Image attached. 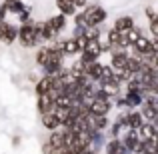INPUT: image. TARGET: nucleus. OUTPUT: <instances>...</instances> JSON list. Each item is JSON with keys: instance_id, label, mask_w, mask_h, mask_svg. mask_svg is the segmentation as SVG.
<instances>
[{"instance_id": "obj_1", "label": "nucleus", "mask_w": 158, "mask_h": 154, "mask_svg": "<svg viewBox=\"0 0 158 154\" xmlns=\"http://www.w3.org/2000/svg\"><path fill=\"white\" fill-rule=\"evenodd\" d=\"M82 24L84 26H100L106 20V10L98 4H92V6H84V12L80 14Z\"/></svg>"}, {"instance_id": "obj_2", "label": "nucleus", "mask_w": 158, "mask_h": 154, "mask_svg": "<svg viewBox=\"0 0 158 154\" xmlns=\"http://www.w3.org/2000/svg\"><path fill=\"white\" fill-rule=\"evenodd\" d=\"M16 40H20V44L26 48L34 46V44H38V38H36V32H34V22H26L22 24V26L18 28V36H16Z\"/></svg>"}, {"instance_id": "obj_3", "label": "nucleus", "mask_w": 158, "mask_h": 154, "mask_svg": "<svg viewBox=\"0 0 158 154\" xmlns=\"http://www.w3.org/2000/svg\"><path fill=\"white\" fill-rule=\"evenodd\" d=\"M18 36V28L14 24L6 22V20H0V42L4 44H12Z\"/></svg>"}, {"instance_id": "obj_4", "label": "nucleus", "mask_w": 158, "mask_h": 154, "mask_svg": "<svg viewBox=\"0 0 158 154\" xmlns=\"http://www.w3.org/2000/svg\"><path fill=\"white\" fill-rule=\"evenodd\" d=\"M132 46H134V50L138 52V56H140V58H142V56H150V54H156L154 40L146 38V36H140V38L136 40Z\"/></svg>"}, {"instance_id": "obj_5", "label": "nucleus", "mask_w": 158, "mask_h": 154, "mask_svg": "<svg viewBox=\"0 0 158 154\" xmlns=\"http://www.w3.org/2000/svg\"><path fill=\"white\" fill-rule=\"evenodd\" d=\"M82 54H86V56H90L92 60H96L98 54H102V44H100V38H86V42L82 44L80 48Z\"/></svg>"}, {"instance_id": "obj_6", "label": "nucleus", "mask_w": 158, "mask_h": 154, "mask_svg": "<svg viewBox=\"0 0 158 154\" xmlns=\"http://www.w3.org/2000/svg\"><path fill=\"white\" fill-rule=\"evenodd\" d=\"M86 108H88V114L106 116L108 112H110V102H108V100H100V98H92Z\"/></svg>"}, {"instance_id": "obj_7", "label": "nucleus", "mask_w": 158, "mask_h": 154, "mask_svg": "<svg viewBox=\"0 0 158 154\" xmlns=\"http://www.w3.org/2000/svg\"><path fill=\"white\" fill-rule=\"evenodd\" d=\"M138 144H140V136H138V130H132V128H128V132H126V138H124L122 146L126 148V150H132V152H136V148H138Z\"/></svg>"}, {"instance_id": "obj_8", "label": "nucleus", "mask_w": 158, "mask_h": 154, "mask_svg": "<svg viewBox=\"0 0 158 154\" xmlns=\"http://www.w3.org/2000/svg\"><path fill=\"white\" fill-rule=\"evenodd\" d=\"M130 28H134V20H132V16H120L118 20L114 22V30L118 32V34H126Z\"/></svg>"}, {"instance_id": "obj_9", "label": "nucleus", "mask_w": 158, "mask_h": 154, "mask_svg": "<svg viewBox=\"0 0 158 154\" xmlns=\"http://www.w3.org/2000/svg\"><path fill=\"white\" fill-rule=\"evenodd\" d=\"M56 48H58L60 52H64V54H70V56H72V54H78V52H80V46H78V40H76V38H68V40H64V42H60Z\"/></svg>"}, {"instance_id": "obj_10", "label": "nucleus", "mask_w": 158, "mask_h": 154, "mask_svg": "<svg viewBox=\"0 0 158 154\" xmlns=\"http://www.w3.org/2000/svg\"><path fill=\"white\" fill-rule=\"evenodd\" d=\"M138 136H140V142H142V140H156V128H154V124L142 122V126L138 128Z\"/></svg>"}, {"instance_id": "obj_11", "label": "nucleus", "mask_w": 158, "mask_h": 154, "mask_svg": "<svg viewBox=\"0 0 158 154\" xmlns=\"http://www.w3.org/2000/svg\"><path fill=\"white\" fill-rule=\"evenodd\" d=\"M54 110V100L48 94H40L38 96V112L40 114H46V112H52Z\"/></svg>"}, {"instance_id": "obj_12", "label": "nucleus", "mask_w": 158, "mask_h": 154, "mask_svg": "<svg viewBox=\"0 0 158 154\" xmlns=\"http://www.w3.org/2000/svg\"><path fill=\"white\" fill-rule=\"evenodd\" d=\"M144 118L140 112H132V114H126V128H132V130H138L142 126Z\"/></svg>"}, {"instance_id": "obj_13", "label": "nucleus", "mask_w": 158, "mask_h": 154, "mask_svg": "<svg viewBox=\"0 0 158 154\" xmlns=\"http://www.w3.org/2000/svg\"><path fill=\"white\" fill-rule=\"evenodd\" d=\"M56 6H58V10H60V14H64V16L76 14V8H74V4L70 2V0H56Z\"/></svg>"}, {"instance_id": "obj_14", "label": "nucleus", "mask_w": 158, "mask_h": 154, "mask_svg": "<svg viewBox=\"0 0 158 154\" xmlns=\"http://www.w3.org/2000/svg\"><path fill=\"white\" fill-rule=\"evenodd\" d=\"M42 124L48 128V130H56V128H60V122H58V118L54 116V112H46V114H42Z\"/></svg>"}, {"instance_id": "obj_15", "label": "nucleus", "mask_w": 158, "mask_h": 154, "mask_svg": "<svg viewBox=\"0 0 158 154\" xmlns=\"http://www.w3.org/2000/svg\"><path fill=\"white\" fill-rule=\"evenodd\" d=\"M50 88H52V76H48V74H46V76L40 78L38 84H36V94H38V96H40V94H46Z\"/></svg>"}, {"instance_id": "obj_16", "label": "nucleus", "mask_w": 158, "mask_h": 154, "mask_svg": "<svg viewBox=\"0 0 158 154\" xmlns=\"http://www.w3.org/2000/svg\"><path fill=\"white\" fill-rule=\"evenodd\" d=\"M126 52H114L112 54V68L120 70V68H126Z\"/></svg>"}, {"instance_id": "obj_17", "label": "nucleus", "mask_w": 158, "mask_h": 154, "mask_svg": "<svg viewBox=\"0 0 158 154\" xmlns=\"http://www.w3.org/2000/svg\"><path fill=\"white\" fill-rule=\"evenodd\" d=\"M140 36H142V30H140V28H136V26L130 28V30L124 34V44H126V46H132V44H134Z\"/></svg>"}, {"instance_id": "obj_18", "label": "nucleus", "mask_w": 158, "mask_h": 154, "mask_svg": "<svg viewBox=\"0 0 158 154\" xmlns=\"http://www.w3.org/2000/svg\"><path fill=\"white\" fill-rule=\"evenodd\" d=\"M124 152H126V148L122 146L120 140H110L106 144V154H124Z\"/></svg>"}, {"instance_id": "obj_19", "label": "nucleus", "mask_w": 158, "mask_h": 154, "mask_svg": "<svg viewBox=\"0 0 158 154\" xmlns=\"http://www.w3.org/2000/svg\"><path fill=\"white\" fill-rule=\"evenodd\" d=\"M48 22L52 24V28L56 32H60V30H64V26H66V16L64 14H56V16H52Z\"/></svg>"}, {"instance_id": "obj_20", "label": "nucleus", "mask_w": 158, "mask_h": 154, "mask_svg": "<svg viewBox=\"0 0 158 154\" xmlns=\"http://www.w3.org/2000/svg\"><path fill=\"white\" fill-rule=\"evenodd\" d=\"M48 144H50L52 148H62L64 146V136H62V132H52L50 138H48Z\"/></svg>"}, {"instance_id": "obj_21", "label": "nucleus", "mask_w": 158, "mask_h": 154, "mask_svg": "<svg viewBox=\"0 0 158 154\" xmlns=\"http://www.w3.org/2000/svg\"><path fill=\"white\" fill-rule=\"evenodd\" d=\"M156 112H158V108H152V106H148V104H142V118H146V120H154L156 118Z\"/></svg>"}, {"instance_id": "obj_22", "label": "nucleus", "mask_w": 158, "mask_h": 154, "mask_svg": "<svg viewBox=\"0 0 158 154\" xmlns=\"http://www.w3.org/2000/svg\"><path fill=\"white\" fill-rule=\"evenodd\" d=\"M150 32H152V36H158V18L150 20Z\"/></svg>"}, {"instance_id": "obj_23", "label": "nucleus", "mask_w": 158, "mask_h": 154, "mask_svg": "<svg viewBox=\"0 0 158 154\" xmlns=\"http://www.w3.org/2000/svg\"><path fill=\"white\" fill-rule=\"evenodd\" d=\"M70 2L74 4V8H84L88 4V0H70Z\"/></svg>"}, {"instance_id": "obj_24", "label": "nucleus", "mask_w": 158, "mask_h": 154, "mask_svg": "<svg viewBox=\"0 0 158 154\" xmlns=\"http://www.w3.org/2000/svg\"><path fill=\"white\" fill-rule=\"evenodd\" d=\"M146 16H148V20H154V18H156L154 8H152V6H148V8H146Z\"/></svg>"}, {"instance_id": "obj_25", "label": "nucleus", "mask_w": 158, "mask_h": 154, "mask_svg": "<svg viewBox=\"0 0 158 154\" xmlns=\"http://www.w3.org/2000/svg\"><path fill=\"white\" fill-rule=\"evenodd\" d=\"M6 2H16V0H6Z\"/></svg>"}]
</instances>
